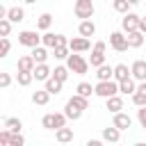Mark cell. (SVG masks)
Segmentation results:
<instances>
[{
  "label": "cell",
  "instance_id": "obj_10",
  "mask_svg": "<svg viewBox=\"0 0 146 146\" xmlns=\"http://www.w3.org/2000/svg\"><path fill=\"white\" fill-rule=\"evenodd\" d=\"M112 123L123 132V130H128V128H132V119L125 114V112H116L114 116H112Z\"/></svg>",
  "mask_w": 146,
  "mask_h": 146
},
{
  "label": "cell",
  "instance_id": "obj_38",
  "mask_svg": "<svg viewBox=\"0 0 146 146\" xmlns=\"http://www.w3.org/2000/svg\"><path fill=\"white\" fill-rule=\"evenodd\" d=\"M9 50H11V41H9L7 36H2V39H0V57H7Z\"/></svg>",
  "mask_w": 146,
  "mask_h": 146
},
{
  "label": "cell",
  "instance_id": "obj_46",
  "mask_svg": "<svg viewBox=\"0 0 146 146\" xmlns=\"http://www.w3.org/2000/svg\"><path fill=\"white\" fill-rule=\"evenodd\" d=\"M23 2H25V5H34L36 0H23Z\"/></svg>",
  "mask_w": 146,
  "mask_h": 146
},
{
  "label": "cell",
  "instance_id": "obj_15",
  "mask_svg": "<svg viewBox=\"0 0 146 146\" xmlns=\"http://www.w3.org/2000/svg\"><path fill=\"white\" fill-rule=\"evenodd\" d=\"M125 36H128L130 48H141V46H144V36H146V34H144L141 30H132V32H128Z\"/></svg>",
  "mask_w": 146,
  "mask_h": 146
},
{
  "label": "cell",
  "instance_id": "obj_23",
  "mask_svg": "<svg viewBox=\"0 0 146 146\" xmlns=\"http://www.w3.org/2000/svg\"><path fill=\"white\" fill-rule=\"evenodd\" d=\"M112 78H114V66L103 64L96 68V80H112Z\"/></svg>",
  "mask_w": 146,
  "mask_h": 146
},
{
  "label": "cell",
  "instance_id": "obj_31",
  "mask_svg": "<svg viewBox=\"0 0 146 146\" xmlns=\"http://www.w3.org/2000/svg\"><path fill=\"white\" fill-rule=\"evenodd\" d=\"M5 128H9L11 132H21V128H23V121H21L18 116H7V119H5Z\"/></svg>",
  "mask_w": 146,
  "mask_h": 146
},
{
  "label": "cell",
  "instance_id": "obj_39",
  "mask_svg": "<svg viewBox=\"0 0 146 146\" xmlns=\"http://www.w3.org/2000/svg\"><path fill=\"white\" fill-rule=\"evenodd\" d=\"M23 144H25V137L21 132H14L11 139H9V146H23Z\"/></svg>",
  "mask_w": 146,
  "mask_h": 146
},
{
  "label": "cell",
  "instance_id": "obj_19",
  "mask_svg": "<svg viewBox=\"0 0 146 146\" xmlns=\"http://www.w3.org/2000/svg\"><path fill=\"white\" fill-rule=\"evenodd\" d=\"M128 78H132L130 66H128V64H116V66H114V80L121 82V80H128Z\"/></svg>",
  "mask_w": 146,
  "mask_h": 146
},
{
  "label": "cell",
  "instance_id": "obj_18",
  "mask_svg": "<svg viewBox=\"0 0 146 146\" xmlns=\"http://www.w3.org/2000/svg\"><path fill=\"white\" fill-rule=\"evenodd\" d=\"M55 139H57L59 144H68V141H73V128H66V125L57 128V130H55Z\"/></svg>",
  "mask_w": 146,
  "mask_h": 146
},
{
  "label": "cell",
  "instance_id": "obj_35",
  "mask_svg": "<svg viewBox=\"0 0 146 146\" xmlns=\"http://www.w3.org/2000/svg\"><path fill=\"white\" fill-rule=\"evenodd\" d=\"M52 55H55V59H66L71 55V48L68 46H57V48H52Z\"/></svg>",
  "mask_w": 146,
  "mask_h": 146
},
{
  "label": "cell",
  "instance_id": "obj_45",
  "mask_svg": "<svg viewBox=\"0 0 146 146\" xmlns=\"http://www.w3.org/2000/svg\"><path fill=\"white\" fill-rule=\"evenodd\" d=\"M0 18H7V7H0Z\"/></svg>",
  "mask_w": 146,
  "mask_h": 146
},
{
  "label": "cell",
  "instance_id": "obj_21",
  "mask_svg": "<svg viewBox=\"0 0 146 146\" xmlns=\"http://www.w3.org/2000/svg\"><path fill=\"white\" fill-rule=\"evenodd\" d=\"M82 112H84V110H80V107H75L71 100H66V105H64V114L68 116V121H78V119L82 116Z\"/></svg>",
  "mask_w": 146,
  "mask_h": 146
},
{
  "label": "cell",
  "instance_id": "obj_40",
  "mask_svg": "<svg viewBox=\"0 0 146 146\" xmlns=\"http://www.w3.org/2000/svg\"><path fill=\"white\" fill-rule=\"evenodd\" d=\"M137 121H139V125H141V128L146 130V105L137 110Z\"/></svg>",
  "mask_w": 146,
  "mask_h": 146
},
{
  "label": "cell",
  "instance_id": "obj_20",
  "mask_svg": "<svg viewBox=\"0 0 146 146\" xmlns=\"http://www.w3.org/2000/svg\"><path fill=\"white\" fill-rule=\"evenodd\" d=\"M50 96H52V94L43 87V89H39V91H34V94H32V103H34V105H48Z\"/></svg>",
  "mask_w": 146,
  "mask_h": 146
},
{
  "label": "cell",
  "instance_id": "obj_8",
  "mask_svg": "<svg viewBox=\"0 0 146 146\" xmlns=\"http://www.w3.org/2000/svg\"><path fill=\"white\" fill-rule=\"evenodd\" d=\"M68 48L73 50V52H87L89 48H91V41H89V36H73V39H68Z\"/></svg>",
  "mask_w": 146,
  "mask_h": 146
},
{
  "label": "cell",
  "instance_id": "obj_37",
  "mask_svg": "<svg viewBox=\"0 0 146 146\" xmlns=\"http://www.w3.org/2000/svg\"><path fill=\"white\" fill-rule=\"evenodd\" d=\"M9 32H11V21L0 18V36H9Z\"/></svg>",
  "mask_w": 146,
  "mask_h": 146
},
{
  "label": "cell",
  "instance_id": "obj_42",
  "mask_svg": "<svg viewBox=\"0 0 146 146\" xmlns=\"http://www.w3.org/2000/svg\"><path fill=\"white\" fill-rule=\"evenodd\" d=\"M100 141H103V137H100V139H89L87 146H100Z\"/></svg>",
  "mask_w": 146,
  "mask_h": 146
},
{
  "label": "cell",
  "instance_id": "obj_28",
  "mask_svg": "<svg viewBox=\"0 0 146 146\" xmlns=\"http://www.w3.org/2000/svg\"><path fill=\"white\" fill-rule=\"evenodd\" d=\"M50 25H52V14H48V11H43L41 16H39V21H36V27L39 30H50Z\"/></svg>",
  "mask_w": 146,
  "mask_h": 146
},
{
  "label": "cell",
  "instance_id": "obj_11",
  "mask_svg": "<svg viewBox=\"0 0 146 146\" xmlns=\"http://www.w3.org/2000/svg\"><path fill=\"white\" fill-rule=\"evenodd\" d=\"M32 73H34V80H36V82H46V80L52 75V68H50V66L43 62V64H36Z\"/></svg>",
  "mask_w": 146,
  "mask_h": 146
},
{
  "label": "cell",
  "instance_id": "obj_24",
  "mask_svg": "<svg viewBox=\"0 0 146 146\" xmlns=\"http://www.w3.org/2000/svg\"><path fill=\"white\" fill-rule=\"evenodd\" d=\"M43 84H46V89H48V91H50L52 96H57V94L62 91V87H64V82H62V80H57L55 75H50V78H48V80H46Z\"/></svg>",
  "mask_w": 146,
  "mask_h": 146
},
{
  "label": "cell",
  "instance_id": "obj_1",
  "mask_svg": "<svg viewBox=\"0 0 146 146\" xmlns=\"http://www.w3.org/2000/svg\"><path fill=\"white\" fill-rule=\"evenodd\" d=\"M66 66L71 68V73H75V75H87V71H89V59H84L80 52H73L71 50V55L66 57Z\"/></svg>",
  "mask_w": 146,
  "mask_h": 146
},
{
  "label": "cell",
  "instance_id": "obj_43",
  "mask_svg": "<svg viewBox=\"0 0 146 146\" xmlns=\"http://www.w3.org/2000/svg\"><path fill=\"white\" fill-rule=\"evenodd\" d=\"M139 30L146 34V16H141V21H139Z\"/></svg>",
  "mask_w": 146,
  "mask_h": 146
},
{
  "label": "cell",
  "instance_id": "obj_3",
  "mask_svg": "<svg viewBox=\"0 0 146 146\" xmlns=\"http://www.w3.org/2000/svg\"><path fill=\"white\" fill-rule=\"evenodd\" d=\"M66 121H68V116H66L64 112H52V114H43L41 125H43L46 130H57V128L66 125Z\"/></svg>",
  "mask_w": 146,
  "mask_h": 146
},
{
  "label": "cell",
  "instance_id": "obj_25",
  "mask_svg": "<svg viewBox=\"0 0 146 146\" xmlns=\"http://www.w3.org/2000/svg\"><path fill=\"white\" fill-rule=\"evenodd\" d=\"M89 64H91L94 68L103 66V64H105V50H98V48H94V50H91V57H89Z\"/></svg>",
  "mask_w": 146,
  "mask_h": 146
},
{
  "label": "cell",
  "instance_id": "obj_48",
  "mask_svg": "<svg viewBox=\"0 0 146 146\" xmlns=\"http://www.w3.org/2000/svg\"><path fill=\"white\" fill-rule=\"evenodd\" d=\"M107 2H110V0H107Z\"/></svg>",
  "mask_w": 146,
  "mask_h": 146
},
{
  "label": "cell",
  "instance_id": "obj_5",
  "mask_svg": "<svg viewBox=\"0 0 146 146\" xmlns=\"http://www.w3.org/2000/svg\"><path fill=\"white\" fill-rule=\"evenodd\" d=\"M73 11H75V16L78 18H91L94 16V11H96V7H94V2L91 0H75V7H73Z\"/></svg>",
  "mask_w": 146,
  "mask_h": 146
},
{
  "label": "cell",
  "instance_id": "obj_22",
  "mask_svg": "<svg viewBox=\"0 0 146 146\" xmlns=\"http://www.w3.org/2000/svg\"><path fill=\"white\" fill-rule=\"evenodd\" d=\"M7 18L11 23H21V21H25V9L23 7H9L7 9Z\"/></svg>",
  "mask_w": 146,
  "mask_h": 146
},
{
  "label": "cell",
  "instance_id": "obj_14",
  "mask_svg": "<svg viewBox=\"0 0 146 146\" xmlns=\"http://www.w3.org/2000/svg\"><path fill=\"white\" fill-rule=\"evenodd\" d=\"M78 32H80L82 36H94V34H96V23H94L91 18H84V21H80Z\"/></svg>",
  "mask_w": 146,
  "mask_h": 146
},
{
  "label": "cell",
  "instance_id": "obj_4",
  "mask_svg": "<svg viewBox=\"0 0 146 146\" xmlns=\"http://www.w3.org/2000/svg\"><path fill=\"white\" fill-rule=\"evenodd\" d=\"M110 46H112V50H116V52H125V50L130 48L125 32H123V30H114V32L110 34Z\"/></svg>",
  "mask_w": 146,
  "mask_h": 146
},
{
  "label": "cell",
  "instance_id": "obj_27",
  "mask_svg": "<svg viewBox=\"0 0 146 146\" xmlns=\"http://www.w3.org/2000/svg\"><path fill=\"white\" fill-rule=\"evenodd\" d=\"M41 43H43V46H48V48H57V46H59V34H55V32H48V30H46V34L41 36Z\"/></svg>",
  "mask_w": 146,
  "mask_h": 146
},
{
  "label": "cell",
  "instance_id": "obj_16",
  "mask_svg": "<svg viewBox=\"0 0 146 146\" xmlns=\"http://www.w3.org/2000/svg\"><path fill=\"white\" fill-rule=\"evenodd\" d=\"M30 55L34 57V62H36V64H43V62H48V46L39 43V46H34V48H32V52H30Z\"/></svg>",
  "mask_w": 146,
  "mask_h": 146
},
{
  "label": "cell",
  "instance_id": "obj_26",
  "mask_svg": "<svg viewBox=\"0 0 146 146\" xmlns=\"http://www.w3.org/2000/svg\"><path fill=\"white\" fill-rule=\"evenodd\" d=\"M34 66H36V62H34L32 55H23V57H18V71H34Z\"/></svg>",
  "mask_w": 146,
  "mask_h": 146
},
{
  "label": "cell",
  "instance_id": "obj_33",
  "mask_svg": "<svg viewBox=\"0 0 146 146\" xmlns=\"http://www.w3.org/2000/svg\"><path fill=\"white\" fill-rule=\"evenodd\" d=\"M52 75H55L57 80L66 82V80H68V75H71V68H68V66H55V68H52Z\"/></svg>",
  "mask_w": 146,
  "mask_h": 146
},
{
  "label": "cell",
  "instance_id": "obj_17",
  "mask_svg": "<svg viewBox=\"0 0 146 146\" xmlns=\"http://www.w3.org/2000/svg\"><path fill=\"white\" fill-rule=\"evenodd\" d=\"M135 91H137V80H135V78H128V80H121V82H119V94L132 96Z\"/></svg>",
  "mask_w": 146,
  "mask_h": 146
},
{
  "label": "cell",
  "instance_id": "obj_44",
  "mask_svg": "<svg viewBox=\"0 0 146 146\" xmlns=\"http://www.w3.org/2000/svg\"><path fill=\"white\" fill-rule=\"evenodd\" d=\"M137 89H139V91H144V94H146V80H144V82H139V84H137Z\"/></svg>",
  "mask_w": 146,
  "mask_h": 146
},
{
  "label": "cell",
  "instance_id": "obj_6",
  "mask_svg": "<svg viewBox=\"0 0 146 146\" xmlns=\"http://www.w3.org/2000/svg\"><path fill=\"white\" fill-rule=\"evenodd\" d=\"M139 21H141V16L139 14H135V11H128V14H123V18H121V30L128 34V32H132V30H139Z\"/></svg>",
  "mask_w": 146,
  "mask_h": 146
},
{
  "label": "cell",
  "instance_id": "obj_29",
  "mask_svg": "<svg viewBox=\"0 0 146 146\" xmlns=\"http://www.w3.org/2000/svg\"><path fill=\"white\" fill-rule=\"evenodd\" d=\"M32 80H34V73H32V71H18V73H16V82H18L21 87H27Z\"/></svg>",
  "mask_w": 146,
  "mask_h": 146
},
{
  "label": "cell",
  "instance_id": "obj_7",
  "mask_svg": "<svg viewBox=\"0 0 146 146\" xmlns=\"http://www.w3.org/2000/svg\"><path fill=\"white\" fill-rule=\"evenodd\" d=\"M18 43L25 46V48H34V46L41 43V36L36 34V30H23L18 34Z\"/></svg>",
  "mask_w": 146,
  "mask_h": 146
},
{
  "label": "cell",
  "instance_id": "obj_32",
  "mask_svg": "<svg viewBox=\"0 0 146 146\" xmlns=\"http://www.w3.org/2000/svg\"><path fill=\"white\" fill-rule=\"evenodd\" d=\"M112 7H114V11L116 14H128L130 11V0H112Z\"/></svg>",
  "mask_w": 146,
  "mask_h": 146
},
{
  "label": "cell",
  "instance_id": "obj_12",
  "mask_svg": "<svg viewBox=\"0 0 146 146\" xmlns=\"http://www.w3.org/2000/svg\"><path fill=\"white\" fill-rule=\"evenodd\" d=\"M100 137H103V141H110V144H116L119 139H121V130L112 123L110 128H103V132H100Z\"/></svg>",
  "mask_w": 146,
  "mask_h": 146
},
{
  "label": "cell",
  "instance_id": "obj_34",
  "mask_svg": "<svg viewBox=\"0 0 146 146\" xmlns=\"http://www.w3.org/2000/svg\"><path fill=\"white\" fill-rule=\"evenodd\" d=\"M75 94H82V96L91 98V94H96V87H91L89 82H80V84L75 87Z\"/></svg>",
  "mask_w": 146,
  "mask_h": 146
},
{
  "label": "cell",
  "instance_id": "obj_13",
  "mask_svg": "<svg viewBox=\"0 0 146 146\" xmlns=\"http://www.w3.org/2000/svg\"><path fill=\"white\" fill-rule=\"evenodd\" d=\"M105 110H110L112 114H116V112H121L123 110V98L116 94V96H110V98H105Z\"/></svg>",
  "mask_w": 146,
  "mask_h": 146
},
{
  "label": "cell",
  "instance_id": "obj_2",
  "mask_svg": "<svg viewBox=\"0 0 146 146\" xmlns=\"http://www.w3.org/2000/svg\"><path fill=\"white\" fill-rule=\"evenodd\" d=\"M96 96L98 98H110V96H116L119 94V82L112 78V80H98L96 84Z\"/></svg>",
  "mask_w": 146,
  "mask_h": 146
},
{
  "label": "cell",
  "instance_id": "obj_47",
  "mask_svg": "<svg viewBox=\"0 0 146 146\" xmlns=\"http://www.w3.org/2000/svg\"><path fill=\"white\" fill-rule=\"evenodd\" d=\"M139 2H141V0H130V5H139Z\"/></svg>",
  "mask_w": 146,
  "mask_h": 146
},
{
  "label": "cell",
  "instance_id": "obj_9",
  "mask_svg": "<svg viewBox=\"0 0 146 146\" xmlns=\"http://www.w3.org/2000/svg\"><path fill=\"white\" fill-rule=\"evenodd\" d=\"M130 71H132V78L137 82H144L146 80V59H135L132 66H130Z\"/></svg>",
  "mask_w": 146,
  "mask_h": 146
},
{
  "label": "cell",
  "instance_id": "obj_36",
  "mask_svg": "<svg viewBox=\"0 0 146 146\" xmlns=\"http://www.w3.org/2000/svg\"><path fill=\"white\" fill-rule=\"evenodd\" d=\"M132 103H135V107H144V105H146V94L137 89V91L132 94Z\"/></svg>",
  "mask_w": 146,
  "mask_h": 146
},
{
  "label": "cell",
  "instance_id": "obj_41",
  "mask_svg": "<svg viewBox=\"0 0 146 146\" xmlns=\"http://www.w3.org/2000/svg\"><path fill=\"white\" fill-rule=\"evenodd\" d=\"M9 84H11V75H9L7 71H2V73H0V87H2V89H7Z\"/></svg>",
  "mask_w": 146,
  "mask_h": 146
},
{
  "label": "cell",
  "instance_id": "obj_30",
  "mask_svg": "<svg viewBox=\"0 0 146 146\" xmlns=\"http://www.w3.org/2000/svg\"><path fill=\"white\" fill-rule=\"evenodd\" d=\"M68 100H71L75 107H80V110H89V98H87V96H82V94H73Z\"/></svg>",
  "mask_w": 146,
  "mask_h": 146
}]
</instances>
